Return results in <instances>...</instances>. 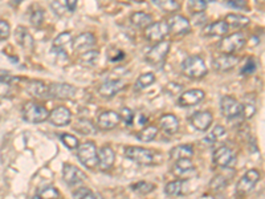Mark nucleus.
Masks as SVG:
<instances>
[{"instance_id": "nucleus-1", "label": "nucleus", "mask_w": 265, "mask_h": 199, "mask_svg": "<svg viewBox=\"0 0 265 199\" xmlns=\"http://www.w3.org/2000/svg\"><path fill=\"white\" fill-rule=\"evenodd\" d=\"M182 72L188 78H202L208 72L204 60L200 56H188L187 59L182 63Z\"/></svg>"}, {"instance_id": "nucleus-2", "label": "nucleus", "mask_w": 265, "mask_h": 199, "mask_svg": "<svg viewBox=\"0 0 265 199\" xmlns=\"http://www.w3.org/2000/svg\"><path fill=\"white\" fill-rule=\"evenodd\" d=\"M78 159L88 169H96L98 166V150L94 142H84L77 148Z\"/></svg>"}, {"instance_id": "nucleus-3", "label": "nucleus", "mask_w": 265, "mask_h": 199, "mask_svg": "<svg viewBox=\"0 0 265 199\" xmlns=\"http://www.w3.org/2000/svg\"><path fill=\"white\" fill-rule=\"evenodd\" d=\"M49 112L43 105L36 103H27L23 108V118L31 124H40L48 120Z\"/></svg>"}, {"instance_id": "nucleus-4", "label": "nucleus", "mask_w": 265, "mask_h": 199, "mask_svg": "<svg viewBox=\"0 0 265 199\" xmlns=\"http://www.w3.org/2000/svg\"><path fill=\"white\" fill-rule=\"evenodd\" d=\"M244 45H245V36L243 33L236 32L224 37L219 44V49L224 55H233L240 49H243Z\"/></svg>"}, {"instance_id": "nucleus-5", "label": "nucleus", "mask_w": 265, "mask_h": 199, "mask_svg": "<svg viewBox=\"0 0 265 199\" xmlns=\"http://www.w3.org/2000/svg\"><path fill=\"white\" fill-rule=\"evenodd\" d=\"M125 157L141 165H151L154 162V153L140 146H127L125 149Z\"/></svg>"}, {"instance_id": "nucleus-6", "label": "nucleus", "mask_w": 265, "mask_h": 199, "mask_svg": "<svg viewBox=\"0 0 265 199\" xmlns=\"http://www.w3.org/2000/svg\"><path fill=\"white\" fill-rule=\"evenodd\" d=\"M170 51V43L169 41H159L157 44L148 52L146 55V61L150 63L151 65H162L163 61L166 60Z\"/></svg>"}, {"instance_id": "nucleus-7", "label": "nucleus", "mask_w": 265, "mask_h": 199, "mask_svg": "<svg viewBox=\"0 0 265 199\" xmlns=\"http://www.w3.org/2000/svg\"><path fill=\"white\" fill-rule=\"evenodd\" d=\"M220 112L225 118L233 120L241 116L243 105L232 96H223L220 99Z\"/></svg>"}, {"instance_id": "nucleus-8", "label": "nucleus", "mask_w": 265, "mask_h": 199, "mask_svg": "<svg viewBox=\"0 0 265 199\" xmlns=\"http://www.w3.org/2000/svg\"><path fill=\"white\" fill-rule=\"evenodd\" d=\"M214 163L220 167H232L236 165V154L228 146H220L214 151Z\"/></svg>"}, {"instance_id": "nucleus-9", "label": "nucleus", "mask_w": 265, "mask_h": 199, "mask_svg": "<svg viewBox=\"0 0 265 199\" xmlns=\"http://www.w3.org/2000/svg\"><path fill=\"white\" fill-rule=\"evenodd\" d=\"M169 35V27L166 22L151 23L148 28H145V37L151 43H159L163 41L166 36Z\"/></svg>"}, {"instance_id": "nucleus-10", "label": "nucleus", "mask_w": 265, "mask_h": 199, "mask_svg": "<svg viewBox=\"0 0 265 199\" xmlns=\"http://www.w3.org/2000/svg\"><path fill=\"white\" fill-rule=\"evenodd\" d=\"M76 92L77 90H76L73 85L64 84V82H55V84H51L48 86V94H47V97L66 99L74 97Z\"/></svg>"}, {"instance_id": "nucleus-11", "label": "nucleus", "mask_w": 265, "mask_h": 199, "mask_svg": "<svg viewBox=\"0 0 265 199\" xmlns=\"http://www.w3.org/2000/svg\"><path fill=\"white\" fill-rule=\"evenodd\" d=\"M260 181V173L256 169L248 170L243 177L240 178V181L236 184V190L240 194H247L250 190H253L256 183Z\"/></svg>"}, {"instance_id": "nucleus-12", "label": "nucleus", "mask_w": 265, "mask_h": 199, "mask_svg": "<svg viewBox=\"0 0 265 199\" xmlns=\"http://www.w3.org/2000/svg\"><path fill=\"white\" fill-rule=\"evenodd\" d=\"M206 97V93L202 89H191V90H186L178 97V105L183 108L194 107L196 104L202 103Z\"/></svg>"}, {"instance_id": "nucleus-13", "label": "nucleus", "mask_w": 265, "mask_h": 199, "mask_svg": "<svg viewBox=\"0 0 265 199\" xmlns=\"http://www.w3.org/2000/svg\"><path fill=\"white\" fill-rule=\"evenodd\" d=\"M173 170V173L178 178H183V179H188V178L196 175V167L192 163L191 159H178V161H175Z\"/></svg>"}, {"instance_id": "nucleus-14", "label": "nucleus", "mask_w": 265, "mask_h": 199, "mask_svg": "<svg viewBox=\"0 0 265 199\" xmlns=\"http://www.w3.org/2000/svg\"><path fill=\"white\" fill-rule=\"evenodd\" d=\"M63 178L66 184L69 186H74L84 182L86 179V175L82 173L81 170L78 169L77 166L70 165V163H65L63 167Z\"/></svg>"}, {"instance_id": "nucleus-15", "label": "nucleus", "mask_w": 265, "mask_h": 199, "mask_svg": "<svg viewBox=\"0 0 265 199\" xmlns=\"http://www.w3.org/2000/svg\"><path fill=\"white\" fill-rule=\"evenodd\" d=\"M167 27H169V32L174 35H186L191 30V24L188 22V19L181 15H174L169 19Z\"/></svg>"}, {"instance_id": "nucleus-16", "label": "nucleus", "mask_w": 265, "mask_h": 199, "mask_svg": "<svg viewBox=\"0 0 265 199\" xmlns=\"http://www.w3.org/2000/svg\"><path fill=\"white\" fill-rule=\"evenodd\" d=\"M121 122V116L118 115L114 111H106L102 112L101 115L97 117V125L98 128L103 130H110L114 129L115 126L119 125Z\"/></svg>"}, {"instance_id": "nucleus-17", "label": "nucleus", "mask_w": 265, "mask_h": 199, "mask_svg": "<svg viewBox=\"0 0 265 199\" xmlns=\"http://www.w3.org/2000/svg\"><path fill=\"white\" fill-rule=\"evenodd\" d=\"M72 45H73V49L76 52L92 51L93 47L96 45V37L90 32L81 33L76 39H73Z\"/></svg>"}, {"instance_id": "nucleus-18", "label": "nucleus", "mask_w": 265, "mask_h": 199, "mask_svg": "<svg viewBox=\"0 0 265 199\" xmlns=\"http://www.w3.org/2000/svg\"><path fill=\"white\" fill-rule=\"evenodd\" d=\"M239 63V57L235 55H221L216 56L214 60H212V65L216 70L219 72H227V70L233 69L236 65Z\"/></svg>"}, {"instance_id": "nucleus-19", "label": "nucleus", "mask_w": 265, "mask_h": 199, "mask_svg": "<svg viewBox=\"0 0 265 199\" xmlns=\"http://www.w3.org/2000/svg\"><path fill=\"white\" fill-rule=\"evenodd\" d=\"M49 122L56 126H65L70 122L72 113L68 108L56 107L53 111L49 113Z\"/></svg>"}, {"instance_id": "nucleus-20", "label": "nucleus", "mask_w": 265, "mask_h": 199, "mask_svg": "<svg viewBox=\"0 0 265 199\" xmlns=\"http://www.w3.org/2000/svg\"><path fill=\"white\" fill-rule=\"evenodd\" d=\"M212 120L214 117L210 112H196L190 118L192 126L200 132H206L207 129H210V126L212 125Z\"/></svg>"}, {"instance_id": "nucleus-21", "label": "nucleus", "mask_w": 265, "mask_h": 199, "mask_svg": "<svg viewBox=\"0 0 265 199\" xmlns=\"http://www.w3.org/2000/svg\"><path fill=\"white\" fill-rule=\"evenodd\" d=\"M123 81L122 80H107L98 86V93L105 98L114 97L119 90L123 89Z\"/></svg>"}, {"instance_id": "nucleus-22", "label": "nucleus", "mask_w": 265, "mask_h": 199, "mask_svg": "<svg viewBox=\"0 0 265 199\" xmlns=\"http://www.w3.org/2000/svg\"><path fill=\"white\" fill-rule=\"evenodd\" d=\"M159 126L167 134H174L179 130V120L177 118V116L174 115H165L161 117L159 120Z\"/></svg>"}, {"instance_id": "nucleus-23", "label": "nucleus", "mask_w": 265, "mask_h": 199, "mask_svg": "<svg viewBox=\"0 0 265 199\" xmlns=\"http://www.w3.org/2000/svg\"><path fill=\"white\" fill-rule=\"evenodd\" d=\"M26 90L33 97H47V94H48V86L40 80L27 81Z\"/></svg>"}, {"instance_id": "nucleus-24", "label": "nucleus", "mask_w": 265, "mask_h": 199, "mask_svg": "<svg viewBox=\"0 0 265 199\" xmlns=\"http://www.w3.org/2000/svg\"><path fill=\"white\" fill-rule=\"evenodd\" d=\"M115 159V153L110 146H103L98 153V165L102 169H110Z\"/></svg>"}, {"instance_id": "nucleus-25", "label": "nucleus", "mask_w": 265, "mask_h": 199, "mask_svg": "<svg viewBox=\"0 0 265 199\" xmlns=\"http://www.w3.org/2000/svg\"><path fill=\"white\" fill-rule=\"evenodd\" d=\"M194 155V148L192 145H178L170 151V158L173 161H178V159H191Z\"/></svg>"}, {"instance_id": "nucleus-26", "label": "nucleus", "mask_w": 265, "mask_h": 199, "mask_svg": "<svg viewBox=\"0 0 265 199\" xmlns=\"http://www.w3.org/2000/svg\"><path fill=\"white\" fill-rule=\"evenodd\" d=\"M228 28L227 23L223 22V20H219V22L211 23L210 26H207L203 33L207 35V36H224L225 33H228Z\"/></svg>"}, {"instance_id": "nucleus-27", "label": "nucleus", "mask_w": 265, "mask_h": 199, "mask_svg": "<svg viewBox=\"0 0 265 199\" xmlns=\"http://www.w3.org/2000/svg\"><path fill=\"white\" fill-rule=\"evenodd\" d=\"M15 40L18 41L19 44L22 45L23 48H27V49L33 48V43H35V41H33L32 35H31V33L27 31V28H24V27H18V28H16Z\"/></svg>"}, {"instance_id": "nucleus-28", "label": "nucleus", "mask_w": 265, "mask_h": 199, "mask_svg": "<svg viewBox=\"0 0 265 199\" xmlns=\"http://www.w3.org/2000/svg\"><path fill=\"white\" fill-rule=\"evenodd\" d=\"M165 192L169 196H179L186 194V181H173L165 186Z\"/></svg>"}, {"instance_id": "nucleus-29", "label": "nucleus", "mask_w": 265, "mask_h": 199, "mask_svg": "<svg viewBox=\"0 0 265 199\" xmlns=\"http://www.w3.org/2000/svg\"><path fill=\"white\" fill-rule=\"evenodd\" d=\"M130 20H131L132 26L138 27V28H148L151 23H153V16L146 14V12L138 11L132 14Z\"/></svg>"}, {"instance_id": "nucleus-30", "label": "nucleus", "mask_w": 265, "mask_h": 199, "mask_svg": "<svg viewBox=\"0 0 265 199\" xmlns=\"http://www.w3.org/2000/svg\"><path fill=\"white\" fill-rule=\"evenodd\" d=\"M225 23L228 27H233V28H244L249 24V18L240 14H229L225 18Z\"/></svg>"}, {"instance_id": "nucleus-31", "label": "nucleus", "mask_w": 265, "mask_h": 199, "mask_svg": "<svg viewBox=\"0 0 265 199\" xmlns=\"http://www.w3.org/2000/svg\"><path fill=\"white\" fill-rule=\"evenodd\" d=\"M73 41V37H72V33L70 32H61L59 36L56 37L53 40V49H60V51H64L66 47H69Z\"/></svg>"}, {"instance_id": "nucleus-32", "label": "nucleus", "mask_w": 265, "mask_h": 199, "mask_svg": "<svg viewBox=\"0 0 265 199\" xmlns=\"http://www.w3.org/2000/svg\"><path fill=\"white\" fill-rule=\"evenodd\" d=\"M157 134H158V128L154 125H150L137 133V140L142 141V142H150L157 137Z\"/></svg>"}, {"instance_id": "nucleus-33", "label": "nucleus", "mask_w": 265, "mask_h": 199, "mask_svg": "<svg viewBox=\"0 0 265 199\" xmlns=\"http://www.w3.org/2000/svg\"><path fill=\"white\" fill-rule=\"evenodd\" d=\"M153 3L155 6H158L161 10H163L165 12H169V14H173V12H177L179 8H181V4L175 2V0H154Z\"/></svg>"}, {"instance_id": "nucleus-34", "label": "nucleus", "mask_w": 265, "mask_h": 199, "mask_svg": "<svg viewBox=\"0 0 265 199\" xmlns=\"http://www.w3.org/2000/svg\"><path fill=\"white\" fill-rule=\"evenodd\" d=\"M74 199H105L101 194L96 191H92L88 187H80L73 192Z\"/></svg>"}, {"instance_id": "nucleus-35", "label": "nucleus", "mask_w": 265, "mask_h": 199, "mask_svg": "<svg viewBox=\"0 0 265 199\" xmlns=\"http://www.w3.org/2000/svg\"><path fill=\"white\" fill-rule=\"evenodd\" d=\"M155 82V74L154 73H144L141 74L138 80L136 81V89L137 90H144V89L149 88L151 84Z\"/></svg>"}, {"instance_id": "nucleus-36", "label": "nucleus", "mask_w": 265, "mask_h": 199, "mask_svg": "<svg viewBox=\"0 0 265 199\" xmlns=\"http://www.w3.org/2000/svg\"><path fill=\"white\" fill-rule=\"evenodd\" d=\"M224 134H225L224 126L216 125L214 129L208 133V136H207L203 141H204V144H214V142L219 141V138H221V137L224 136Z\"/></svg>"}, {"instance_id": "nucleus-37", "label": "nucleus", "mask_w": 265, "mask_h": 199, "mask_svg": "<svg viewBox=\"0 0 265 199\" xmlns=\"http://www.w3.org/2000/svg\"><path fill=\"white\" fill-rule=\"evenodd\" d=\"M130 187H131V190L138 192V194H149V192H151L153 190H155V184L146 181H140L137 182V183L131 184Z\"/></svg>"}, {"instance_id": "nucleus-38", "label": "nucleus", "mask_w": 265, "mask_h": 199, "mask_svg": "<svg viewBox=\"0 0 265 199\" xmlns=\"http://www.w3.org/2000/svg\"><path fill=\"white\" fill-rule=\"evenodd\" d=\"M188 10L191 11V14L194 15H199V14H203V11L207 10V3L203 2V0H191L188 2Z\"/></svg>"}, {"instance_id": "nucleus-39", "label": "nucleus", "mask_w": 265, "mask_h": 199, "mask_svg": "<svg viewBox=\"0 0 265 199\" xmlns=\"http://www.w3.org/2000/svg\"><path fill=\"white\" fill-rule=\"evenodd\" d=\"M37 195L40 196L41 199H59L60 192L57 188L52 187V186H48V187L41 188L40 192H39Z\"/></svg>"}, {"instance_id": "nucleus-40", "label": "nucleus", "mask_w": 265, "mask_h": 199, "mask_svg": "<svg viewBox=\"0 0 265 199\" xmlns=\"http://www.w3.org/2000/svg\"><path fill=\"white\" fill-rule=\"evenodd\" d=\"M98 56L99 53L97 51H88L82 53L80 60L86 65H94L97 63V60H98Z\"/></svg>"}, {"instance_id": "nucleus-41", "label": "nucleus", "mask_w": 265, "mask_h": 199, "mask_svg": "<svg viewBox=\"0 0 265 199\" xmlns=\"http://www.w3.org/2000/svg\"><path fill=\"white\" fill-rule=\"evenodd\" d=\"M60 140L65 145L68 149H77L78 148V140L72 134H68V133H64L60 136Z\"/></svg>"}, {"instance_id": "nucleus-42", "label": "nucleus", "mask_w": 265, "mask_h": 199, "mask_svg": "<svg viewBox=\"0 0 265 199\" xmlns=\"http://www.w3.org/2000/svg\"><path fill=\"white\" fill-rule=\"evenodd\" d=\"M76 130L84 133V134H94V133H96L94 126H93L92 122L86 121V120L78 121L77 125H76Z\"/></svg>"}, {"instance_id": "nucleus-43", "label": "nucleus", "mask_w": 265, "mask_h": 199, "mask_svg": "<svg viewBox=\"0 0 265 199\" xmlns=\"http://www.w3.org/2000/svg\"><path fill=\"white\" fill-rule=\"evenodd\" d=\"M119 116H121V120L125 122L126 125L127 126L131 125L132 120H134V112H132L131 109H129V108H123Z\"/></svg>"}, {"instance_id": "nucleus-44", "label": "nucleus", "mask_w": 265, "mask_h": 199, "mask_svg": "<svg viewBox=\"0 0 265 199\" xmlns=\"http://www.w3.org/2000/svg\"><path fill=\"white\" fill-rule=\"evenodd\" d=\"M30 20L33 26H36V27L41 26V23H43V20H44V12L41 11V10H36V11H33L32 14H31Z\"/></svg>"}, {"instance_id": "nucleus-45", "label": "nucleus", "mask_w": 265, "mask_h": 199, "mask_svg": "<svg viewBox=\"0 0 265 199\" xmlns=\"http://www.w3.org/2000/svg\"><path fill=\"white\" fill-rule=\"evenodd\" d=\"M10 33H11V27H10L8 22L0 19V40H6V39H8Z\"/></svg>"}, {"instance_id": "nucleus-46", "label": "nucleus", "mask_w": 265, "mask_h": 199, "mask_svg": "<svg viewBox=\"0 0 265 199\" xmlns=\"http://www.w3.org/2000/svg\"><path fill=\"white\" fill-rule=\"evenodd\" d=\"M227 183H228L227 178H224L223 175H217V177H215L214 179L211 181V187L215 188V190H219V188L224 187Z\"/></svg>"}, {"instance_id": "nucleus-47", "label": "nucleus", "mask_w": 265, "mask_h": 199, "mask_svg": "<svg viewBox=\"0 0 265 199\" xmlns=\"http://www.w3.org/2000/svg\"><path fill=\"white\" fill-rule=\"evenodd\" d=\"M51 8L55 11L56 15L59 16H63L64 12H66V7L64 2H53V3H51Z\"/></svg>"}, {"instance_id": "nucleus-48", "label": "nucleus", "mask_w": 265, "mask_h": 199, "mask_svg": "<svg viewBox=\"0 0 265 199\" xmlns=\"http://www.w3.org/2000/svg\"><path fill=\"white\" fill-rule=\"evenodd\" d=\"M256 63H254V60L253 59H250L248 60L247 64H245V66H244L243 69H241V73L243 74H250V73H253L254 70H256Z\"/></svg>"}, {"instance_id": "nucleus-49", "label": "nucleus", "mask_w": 265, "mask_h": 199, "mask_svg": "<svg viewBox=\"0 0 265 199\" xmlns=\"http://www.w3.org/2000/svg\"><path fill=\"white\" fill-rule=\"evenodd\" d=\"M254 112H256V109H254L253 105L247 104V105H243V112H241V115H244V117L245 118H250L254 115Z\"/></svg>"}, {"instance_id": "nucleus-50", "label": "nucleus", "mask_w": 265, "mask_h": 199, "mask_svg": "<svg viewBox=\"0 0 265 199\" xmlns=\"http://www.w3.org/2000/svg\"><path fill=\"white\" fill-rule=\"evenodd\" d=\"M64 3H65L66 12H69V14H72L76 10V7H77V2L76 0H65Z\"/></svg>"}, {"instance_id": "nucleus-51", "label": "nucleus", "mask_w": 265, "mask_h": 199, "mask_svg": "<svg viewBox=\"0 0 265 199\" xmlns=\"http://www.w3.org/2000/svg\"><path fill=\"white\" fill-rule=\"evenodd\" d=\"M227 4H228L229 7H233V8H244L247 6L245 2H228Z\"/></svg>"}, {"instance_id": "nucleus-52", "label": "nucleus", "mask_w": 265, "mask_h": 199, "mask_svg": "<svg viewBox=\"0 0 265 199\" xmlns=\"http://www.w3.org/2000/svg\"><path fill=\"white\" fill-rule=\"evenodd\" d=\"M32 199H41V198H40V196H39V195H35Z\"/></svg>"}]
</instances>
